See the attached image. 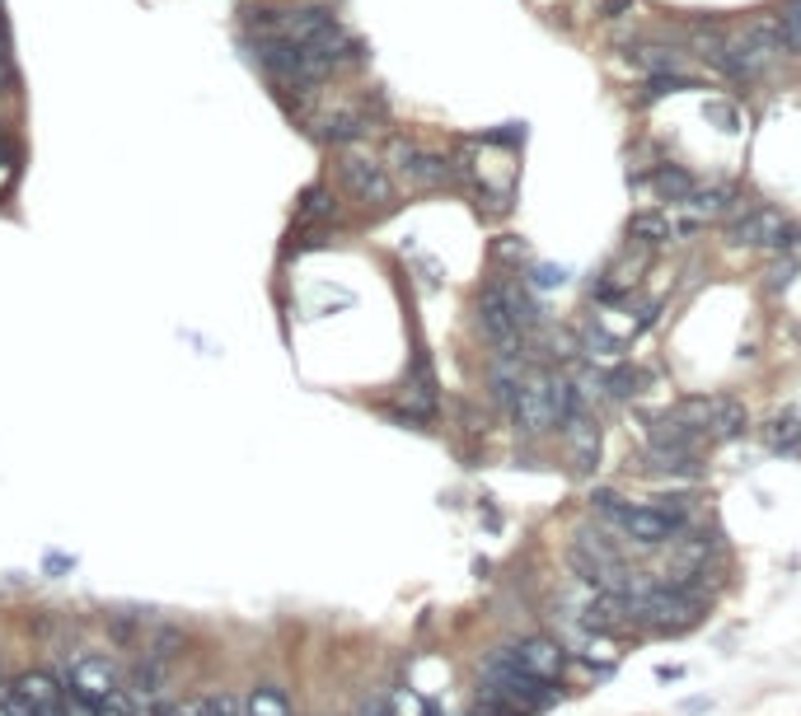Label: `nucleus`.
Masks as SVG:
<instances>
[{
    "label": "nucleus",
    "instance_id": "31",
    "mask_svg": "<svg viewBox=\"0 0 801 716\" xmlns=\"http://www.w3.org/2000/svg\"><path fill=\"white\" fill-rule=\"evenodd\" d=\"M530 282H535V286H544V291H554V286H562V272L544 263V267H535V272H530Z\"/></svg>",
    "mask_w": 801,
    "mask_h": 716
},
{
    "label": "nucleus",
    "instance_id": "5",
    "mask_svg": "<svg viewBox=\"0 0 801 716\" xmlns=\"http://www.w3.org/2000/svg\"><path fill=\"white\" fill-rule=\"evenodd\" d=\"M474 309H478V333L487 337V347H497L506 356H520V324H516V314H512V305H506V295H502L497 282L478 291Z\"/></svg>",
    "mask_w": 801,
    "mask_h": 716
},
{
    "label": "nucleus",
    "instance_id": "2",
    "mask_svg": "<svg viewBox=\"0 0 801 716\" xmlns=\"http://www.w3.org/2000/svg\"><path fill=\"white\" fill-rule=\"evenodd\" d=\"M633 600V619L637 628H656V632H679L698 619V604L689 600L679 586H656V590H629Z\"/></svg>",
    "mask_w": 801,
    "mask_h": 716
},
{
    "label": "nucleus",
    "instance_id": "27",
    "mask_svg": "<svg viewBox=\"0 0 801 716\" xmlns=\"http://www.w3.org/2000/svg\"><path fill=\"white\" fill-rule=\"evenodd\" d=\"M207 703L211 698H183V703H165L160 716H207Z\"/></svg>",
    "mask_w": 801,
    "mask_h": 716
},
{
    "label": "nucleus",
    "instance_id": "23",
    "mask_svg": "<svg viewBox=\"0 0 801 716\" xmlns=\"http://www.w3.org/2000/svg\"><path fill=\"white\" fill-rule=\"evenodd\" d=\"M773 48H783V33H778L773 19H769V24H750L746 29V52L750 56H769Z\"/></svg>",
    "mask_w": 801,
    "mask_h": 716
},
{
    "label": "nucleus",
    "instance_id": "36",
    "mask_svg": "<svg viewBox=\"0 0 801 716\" xmlns=\"http://www.w3.org/2000/svg\"><path fill=\"white\" fill-rule=\"evenodd\" d=\"M629 6H633V0H604V14H610V19H619V14L629 10Z\"/></svg>",
    "mask_w": 801,
    "mask_h": 716
},
{
    "label": "nucleus",
    "instance_id": "26",
    "mask_svg": "<svg viewBox=\"0 0 801 716\" xmlns=\"http://www.w3.org/2000/svg\"><path fill=\"white\" fill-rule=\"evenodd\" d=\"M334 211H338V207H334V197H328L324 188H309V192L301 197V215H305V221H328Z\"/></svg>",
    "mask_w": 801,
    "mask_h": 716
},
{
    "label": "nucleus",
    "instance_id": "33",
    "mask_svg": "<svg viewBox=\"0 0 801 716\" xmlns=\"http://www.w3.org/2000/svg\"><path fill=\"white\" fill-rule=\"evenodd\" d=\"M708 117H713V123H721V131H736V108H727V104H708Z\"/></svg>",
    "mask_w": 801,
    "mask_h": 716
},
{
    "label": "nucleus",
    "instance_id": "10",
    "mask_svg": "<svg viewBox=\"0 0 801 716\" xmlns=\"http://www.w3.org/2000/svg\"><path fill=\"white\" fill-rule=\"evenodd\" d=\"M512 661L525 670V674H535V680H558L562 665H568V651H562L554 636H520V642L512 646Z\"/></svg>",
    "mask_w": 801,
    "mask_h": 716
},
{
    "label": "nucleus",
    "instance_id": "20",
    "mask_svg": "<svg viewBox=\"0 0 801 716\" xmlns=\"http://www.w3.org/2000/svg\"><path fill=\"white\" fill-rule=\"evenodd\" d=\"M773 24H778V33H783V48L801 52V0H783L778 14H773Z\"/></svg>",
    "mask_w": 801,
    "mask_h": 716
},
{
    "label": "nucleus",
    "instance_id": "14",
    "mask_svg": "<svg viewBox=\"0 0 801 716\" xmlns=\"http://www.w3.org/2000/svg\"><path fill=\"white\" fill-rule=\"evenodd\" d=\"M746 431V408L736 398H713V417H708V435H740Z\"/></svg>",
    "mask_w": 801,
    "mask_h": 716
},
{
    "label": "nucleus",
    "instance_id": "13",
    "mask_svg": "<svg viewBox=\"0 0 801 716\" xmlns=\"http://www.w3.org/2000/svg\"><path fill=\"white\" fill-rule=\"evenodd\" d=\"M19 688L29 693V698L38 703V707H62L66 703V688L52 680L48 670H33V674H19Z\"/></svg>",
    "mask_w": 801,
    "mask_h": 716
},
{
    "label": "nucleus",
    "instance_id": "3",
    "mask_svg": "<svg viewBox=\"0 0 801 716\" xmlns=\"http://www.w3.org/2000/svg\"><path fill=\"white\" fill-rule=\"evenodd\" d=\"M66 688L81 693L89 703H99V707H113L117 716H127V698H123V688H117V665L108 655H81V661H71Z\"/></svg>",
    "mask_w": 801,
    "mask_h": 716
},
{
    "label": "nucleus",
    "instance_id": "17",
    "mask_svg": "<svg viewBox=\"0 0 801 716\" xmlns=\"http://www.w3.org/2000/svg\"><path fill=\"white\" fill-rule=\"evenodd\" d=\"M629 239H637V244H661V239H671V221L661 211H637L629 221Z\"/></svg>",
    "mask_w": 801,
    "mask_h": 716
},
{
    "label": "nucleus",
    "instance_id": "22",
    "mask_svg": "<svg viewBox=\"0 0 801 716\" xmlns=\"http://www.w3.org/2000/svg\"><path fill=\"white\" fill-rule=\"evenodd\" d=\"M520 385H525V380H516V370H493V375H487V389H493V403H502L506 412L516 408Z\"/></svg>",
    "mask_w": 801,
    "mask_h": 716
},
{
    "label": "nucleus",
    "instance_id": "21",
    "mask_svg": "<svg viewBox=\"0 0 801 716\" xmlns=\"http://www.w3.org/2000/svg\"><path fill=\"white\" fill-rule=\"evenodd\" d=\"M366 127H361V117L357 113H338V117H328V123L319 127L324 141H334V146H347V141H357Z\"/></svg>",
    "mask_w": 801,
    "mask_h": 716
},
{
    "label": "nucleus",
    "instance_id": "11",
    "mask_svg": "<svg viewBox=\"0 0 801 716\" xmlns=\"http://www.w3.org/2000/svg\"><path fill=\"white\" fill-rule=\"evenodd\" d=\"M731 239L736 244H765V249H792L797 244L792 225L778 211H750L746 221L731 225Z\"/></svg>",
    "mask_w": 801,
    "mask_h": 716
},
{
    "label": "nucleus",
    "instance_id": "29",
    "mask_svg": "<svg viewBox=\"0 0 801 716\" xmlns=\"http://www.w3.org/2000/svg\"><path fill=\"white\" fill-rule=\"evenodd\" d=\"M675 90H694L689 80H679V75H656L652 85H647V98H661V94H675Z\"/></svg>",
    "mask_w": 801,
    "mask_h": 716
},
{
    "label": "nucleus",
    "instance_id": "6",
    "mask_svg": "<svg viewBox=\"0 0 801 716\" xmlns=\"http://www.w3.org/2000/svg\"><path fill=\"white\" fill-rule=\"evenodd\" d=\"M342 183L351 188V197L366 207H389L394 202V183H389V169L380 159H366V155H347L342 159Z\"/></svg>",
    "mask_w": 801,
    "mask_h": 716
},
{
    "label": "nucleus",
    "instance_id": "15",
    "mask_svg": "<svg viewBox=\"0 0 801 716\" xmlns=\"http://www.w3.org/2000/svg\"><path fill=\"white\" fill-rule=\"evenodd\" d=\"M652 192L656 197H689L694 192V173L689 169H675V165H661V169H652Z\"/></svg>",
    "mask_w": 801,
    "mask_h": 716
},
{
    "label": "nucleus",
    "instance_id": "30",
    "mask_svg": "<svg viewBox=\"0 0 801 716\" xmlns=\"http://www.w3.org/2000/svg\"><path fill=\"white\" fill-rule=\"evenodd\" d=\"M207 716H244L240 698H230V693H221V698H211L207 703Z\"/></svg>",
    "mask_w": 801,
    "mask_h": 716
},
{
    "label": "nucleus",
    "instance_id": "24",
    "mask_svg": "<svg viewBox=\"0 0 801 716\" xmlns=\"http://www.w3.org/2000/svg\"><path fill=\"white\" fill-rule=\"evenodd\" d=\"M765 441H769L773 450H783V454L797 450V445H801V422H797V417H778L773 427H765Z\"/></svg>",
    "mask_w": 801,
    "mask_h": 716
},
{
    "label": "nucleus",
    "instance_id": "7",
    "mask_svg": "<svg viewBox=\"0 0 801 716\" xmlns=\"http://www.w3.org/2000/svg\"><path fill=\"white\" fill-rule=\"evenodd\" d=\"M610 525H619L633 544H666V539H675V534L685 529V525H675L671 515H661L652 502H647V506H629V502H623V506L610 515Z\"/></svg>",
    "mask_w": 801,
    "mask_h": 716
},
{
    "label": "nucleus",
    "instance_id": "18",
    "mask_svg": "<svg viewBox=\"0 0 801 716\" xmlns=\"http://www.w3.org/2000/svg\"><path fill=\"white\" fill-rule=\"evenodd\" d=\"M244 716H291V703H286V693L282 688H253L249 693V703H244Z\"/></svg>",
    "mask_w": 801,
    "mask_h": 716
},
{
    "label": "nucleus",
    "instance_id": "35",
    "mask_svg": "<svg viewBox=\"0 0 801 716\" xmlns=\"http://www.w3.org/2000/svg\"><path fill=\"white\" fill-rule=\"evenodd\" d=\"M792 272H797V263H783V267L773 272V286H788V282H792Z\"/></svg>",
    "mask_w": 801,
    "mask_h": 716
},
{
    "label": "nucleus",
    "instance_id": "12",
    "mask_svg": "<svg viewBox=\"0 0 801 716\" xmlns=\"http://www.w3.org/2000/svg\"><path fill=\"white\" fill-rule=\"evenodd\" d=\"M568 427V445H572V468H581V473H591L596 468V460H600V431H596V422L586 412H577L572 422H562Z\"/></svg>",
    "mask_w": 801,
    "mask_h": 716
},
{
    "label": "nucleus",
    "instance_id": "19",
    "mask_svg": "<svg viewBox=\"0 0 801 716\" xmlns=\"http://www.w3.org/2000/svg\"><path fill=\"white\" fill-rule=\"evenodd\" d=\"M642 385H647V370H633V366H614L604 375V393L610 398H637Z\"/></svg>",
    "mask_w": 801,
    "mask_h": 716
},
{
    "label": "nucleus",
    "instance_id": "9",
    "mask_svg": "<svg viewBox=\"0 0 801 716\" xmlns=\"http://www.w3.org/2000/svg\"><path fill=\"white\" fill-rule=\"evenodd\" d=\"M581 628H591L600 636H614V632H633L637 619H633V600H629V590H604L600 600L586 604L581 613Z\"/></svg>",
    "mask_w": 801,
    "mask_h": 716
},
{
    "label": "nucleus",
    "instance_id": "25",
    "mask_svg": "<svg viewBox=\"0 0 801 716\" xmlns=\"http://www.w3.org/2000/svg\"><path fill=\"white\" fill-rule=\"evenodd\" d=\"M497 286H502V295H506V305H512L516 324H520V328H535L539 314H535V301H530V295H525L520 286H512V282H497Z\"/></svg>",
    "mask_w": 801,
    "mask_h": 716
},
{
    "label": "nucleus",
    "instance_id": "32",
    "mask_svg": "<svg viewBox=\"0 0 801 716\" xmlns=\"http://www.w3.org/2000/svg\"><path fill=\"white\" fill-rule=\"evenodd\" d=\"M586 343H591L600 356H614V351H619V343H614V337H610V333H600V328H591V333H586Z\"/></svg>",
    "mask_w": 801,
    "mask_h": 716
},
{
    "label": "nucleus",
    "instance_id": "1",
    "mask_svg": "<svg viewBox=\"0 0 801 716\" xmlns=\"http://www.w3.org/2000/svg\"><path fill=\"white\" fill-rule=\"evenodd\" d=\"M483 698L497 703V707H506V712H530V707L549 703L554 693H549V680H535V674H525L512 661V651H502V655H493V661L483 665Z\"/></svg>",
    "mask_w": 801,
    "mask_h": 716
},
{
    "label": "nucleus",
    "instance_id": "37",
    "mask_svg": "<svg viewBox=\"0 0 801 716\" xmlns=\"http://www.w3.org/2000/svg\"><path fill=\"white\" fill-rule=\"evenodd\" d=\"M366 716H394V712H389V703H370Z\"/></svg>",
    "mask_w": 801,
    "mask_h": 716
},
{
    "label": "nucleus",
    "instance_id": "34",
    "mask_svg": "<svg viewBox=\"0 0 801 716\" xmlns=\"http://www.w3.org/2000/svg\"><path fill=\"white\" fill-rule=\"evenodd\" d=\"M642 62H647L652 71H671V66H675V56H671L666 48H656V52H642Z\"/></svg>",
    "mask_w": 801,
    "mask_h": 716
},
{
    "label": "nucleus",
    "instance_id": "4",
    "mask_svg": "<svg viewBox=\"0 0 801 716\" xmlns=\"http://www.w3.org/2000/svg\"><path fill=\"white\" fill-rule=\"evenodd\" d=\"M516 427L525 435H539V431H549L562 422V412H558V375H530V380L520 385V398H516Z\"/></svg>",
    "mask_w": 801,
    "mask_h": 716
},
{
    "label": "nucleus",
    "instance_id": "8",
    "mask_svg": "<svg viewBox=\"0 0 801 716\" xmlns=\"http://www.w3.org/2000/svg\"><path fill=\"white\" fill-rule=\"evenodd\" d=\"M389 159H394V169H403V178H408V183H418V188H445V183L455 178L451 159L422 155V150H413L408 141H394V146H389Z\"/></svg>",
    "mask_w": 801,
    "mask_h": 716
},
{
    "label": "nucleus",
    "instance_id": "28",
    "mask_svg": "<svg viewBox=\"0 0 801 716\" xmlns=\"http://www.w3.org/2000/svg\"><path fill=\"white\" fill-rule=\"evenodd\" d=\"M689 207H694L698 215H717V211H727V192H721V188H713V192H703L698 202H689Z\"/></svg>",
    "mask_w": 801,
    "mask_h": 716
},
{
    "label": "nucleus",
    "instance_id": "16",
    "mask_svg": "<svg viewBox=\"0 0 801 716\" xmlns=\"http://www.w3.org/2000/svg\"><path fill=\"white\" fill-rule=\"evenodd\" d=\"M572 646H577V661L596 665V670H610V665L619 661V651H614L610 642H604L600 632H591V628H586V636H581V642H572Z\"/></svg>",
    "mask_w": 801,
    "mask_h": 716
}]
</instances>
